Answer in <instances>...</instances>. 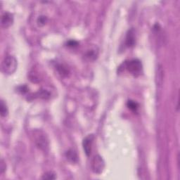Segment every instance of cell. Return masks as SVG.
<instances>
[{
  "mask_svg": "<svg viewBox=\"0 0 180 180\" xmlns=\"http://www.w3.org/2000/svg\"><path fill=\"white\" fill-rule=\"evenodd\" d=\"M18 63L16 59L13 56L8 55L4 59L1 63V71L4 73L10 74L13 73L17 68Z\"/></svg>",
  "mask_w": 180,
  "mask_h": 180,
  "instance_id": "obj_1",
  "label": "cell"
},
{
  "mask_svg": "<svg viewBox=\"0 0 180 180\" xmlns=\"http://www.w3.org/2000/svg\"><path fill=\"white\" fill-rule=\"evenodd\" d=\"M125 65L127 71L135 77L141 75L142 72V64L138 59H132L126 62Z\"/></svg>",
  "mask_w": 180,
  "mask_h": 180,
  "instance_id": "obj_2",
  "label": "cell"
},
{
  "mask_svg": "<svg viewBox=\"0 0 180 180\" xmlns=\"http://www.w3.org/2000/svg\"><path fill=\"white\" fill-rule=\"evenodd\" d=\"M91 170L96 174H101L103 173L105 168V162L101 156L99 155H95L91 161Z\"/></svg>",
  "mask_w": 180,
  "mask_h": 180,
  "instance_id": "obj_3",
  "label": "cell"
},
{
  "mask_svg": "<svg viewBox=\"0 0 180 180\" xmlns=\"http://www.w3.org/2000/svg\"><path fill=\"white\" fill-rule=\"evenodd\" d=\"M94 139V136L93 135H88L87 137H86L83 140V149L87 156H89V155H91V148H92Z\"/></svg>",
  "mask_w": 180,
  "mask_h": 180,
  "instance_id": "obj_4",
  "label": "cell"
},
{
  "mask_svg": "<svg viewBox=\"0 0 180 180\" xmlns=\"http://www.w3.org/2000/svg\"><path fill=\"white\" fill-rule=\"evenodd\" d=\"M13 23V15L9 12H5L1 16V26L4 28H7L11 26Z\"/></svg>",
  "mask_w": 180,
  "mask_h": 180,
  "instance_id": "obj_5",
  "label": "cell"
},
{
  "mask_svg": "<svg viewBox=\"0 0 180 180\" xmlns=\"http://www.w3.org/2000/svg\"><path fill=\"white\" fill-rule=\"evenodd\" d=\"M135 34L133 29L129 30L127 32V36H126L125 44L128 47H132L135 45Z\"/></svg>",
  "mask_w": 180,
  "mask_h": 180,
  "instance_id": "obj_6",
  "label": "cell"
},
{
  "mask_svg": "<svg viewBox=\"0 0 180 180\" xmlns=\"http://www.w3.org/2000/svg\"><path fill=\"white\" fill-rule=\"evenodd\" d=\"M65 156H66L67 159L69 161L72 162V163H77V153H75V151L73 150H69L68 151L66 152L65 153Z\"/></svg>",
  "mask_w": 180,
  "mask_h": 180,
  "instance_id": "obj_7",
  "label": "cell"
},
{
  "mask_svg": "<svg viewBox=\"0 0 180 180\" xmlns=\"http://www.w3.org/2000/svg\"><path fill=\"white\" fill-rule=\"evenodd\" d=\"M37 146L39 147H40L42 149L45 150V148L48 147V144H47V140H46L45 137L44 136H42L40 135L39 137H37Z\"/></svg>",
  "mask_w": 180,
  "mask_h": 180,
  "instance_id": "obj_8",
  "label": "cell"
},
{
  "mask_svg": "<svg viewBox=\"0 0 180 180\" xmlns=\"http://www.w3.org/2000/svg\"><path fill=\"white\" fill-rule=\"evenodd\" d=\"M0 112H1V117H6L7 116L8 113H9V111H8L7 104L4 103V101L3 100L1 101V104H0Z\"/></svg>",
  "mask_w": 180,
  "mask_h": 180,
  "instance_id": "obj_9",
  "label": "cell"
},
{
  "mask_svg": "<svg viewBox=\"0 0 180 180\" xmlns=\"http://www.w3.org/2000/svg\"><path fill=\"white\" fill-rule=\"evenodd\" d=\"M97 52L95 51V50H89V51H88L87 54H86L85 57L87 58V59H89V60H94L97 57Z\"/></svg>",
  "mask_w": 180,
  "mask_h": 180,
  "instance_id": "obj_10",
  "label": "cell"
},
{
  "mask_svg": "<svg viewBox=\"0 0 180 180\" xmlns=\"http://www.w3.org/2000/svg\"><path fill=\"white\" fill-rule=\"evenodd\" d=\"M127 106L129 109H131L132 111H135V112L137 111L138 108H139V105H138V103H136V102H135L134 101H131V100L130 101H128Z\"/></svg>",
  "mask_w": 180,
  "mask_h": 180,
  "instance_id": "obj_11",
  "label": "cell"
},
{
  "mask_svg": "<svg viewBox=\"0 0 180 180\" xmlns=\"http://www.w3.org/2000/svg\"><path fill=\"white\" fill-rule=\"evenodd\" d=\"M48 21V19L47 16H41L38 18L37 19V24L39 26H44L46 23H47Z\"/></svg>",
  "mask_w": 180,
  "mask_h": 180,
  "instance_id": "obj_12",
  "label": "cell"
},
{
  "mask_svg": "<svg viewBox=\"0 0 180 180\" xmlns=\"http://www.w3.org/2000/svg\"><path fill=\"white\" fill-rule=\"evenodd\" d=\"M57 177H56L55 173H54L53 172H48V173H45L43 175L42 179H55Z\"/></svg>",
  "mask_w": 180,
  "mask_h": 180,
  "instance_id": "obj_13",
  "label": "cell"
},
{
  "mask_svg": "<svg viewBox=\"0 0 180 180\" xmlns=\"http://www.w3.org/2000/svg\"><path fill=\"white\" fill-rule=\"evenodd\" d=\"M78 45V42L75 40H70L67 42V46L70 47H75Z\"/></svg>",
  "mask_w": 180,
  "mask_h": 180,
  "instance_id": "obj_14",
  "label": "cell"
},
{
  "mask_svg": "<svg viewBox=\"0 0 180 180\" xmlns=\"http://www.w3.org/2000/svg\"><path fill=\"white\" fill-rule=\"evenodd\" d=\"M0 170H1V173H3L4 172L5 169H6V164L4 163V162L3 160H1V165H0Z\"/></svg>",
  "mask_w": 180,
  "mask_h": 180,
  "instance_id": "obj_15",
  "label": "cell"
}]
</instances>
